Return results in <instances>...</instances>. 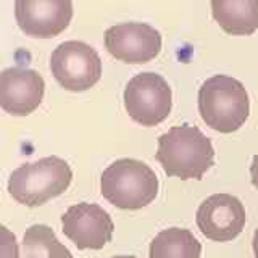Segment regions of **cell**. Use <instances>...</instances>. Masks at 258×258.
<instances>
[{"label":"cell","mask_w":258,"mask_h":258,"mask_svg":"<svg viewBox=\"0 0 258 258\" xmlns=\"http://www.w3.org/2000/svg\"><path fill=\"white\" fill-rule=\"evenodd\" d=\"M155 158L168 176L182 181L202 179L215 163V150L197 126L184 123L158 137Z\"/></svg>","instance_id":"obj_1"},{"label":"cell","mask_w":258,"mask_h":258,"mask_svg":"<svg viewBox=\"0 0 258 258\" xmlns=\"http://www.w3.org/2000/svg\"><path fill=\"white\" fill-rule=\"evenodd\" d=\"M199 113L213 131L236 133L250 115V99L244 84L228 75L208 78L199 89Z\"/></svg>","instance_id":"obj_2"},{"label":"cell","mask_w":258,"mask_h":258,"mask_svg":"<svg viewBox=\"0 0 258 258\" xmlns=\"http://www.w3.org/2000/svg\"><path fill=\"white\" fill-rule=\"evenodd\" d=\"M160 182L155 171L144 161L121 158L113 161L100 176V192L119 210H141L158 196Z\"/></svg>","instance_id":"obj_3"},{"label":"cell","mask_w":258,"mask_h":258,"mask_svg":"<svg viewBox=\"0 0 258 258\" xmlns=\"http://www.w3.org/2000/svg\"><path fill=\"white\" fill-rule=\"evenodd\" d=\"M73 169L60 157H45L24 163L8 177V194L21 205L40 207L70 187Z\"/></svg>","instance_id":"obj_4"},{"label":"cell","mask_w":258,"mask_h":258,"mask_svg":"<svg viewBox=\"0 0 258 258\" xmlns=\"http://www.w3.org/2000/svg\"><path fill=\"white\" fill-rule=\"evenodd\" d=\"M124 108L133 121L142 126H157L173 108V92L166 79L157 73L136 75L124 89Z\"/></svg>","instance_id":"obj_5"},{"label":"cell","mask_w":258,"mask_h":258,"mask_svg":"<svg viewBox=\"0 0 258 258\" xmlns=\"http://www.w3.org/2000/svg\"><path fill=\"white\" fill-rule=\"evenodd\" d=\"M50 71L63 89L84 92L99 83L102 60L94 47L81 40H67L50 55Z\"/></svg>","instance_id":"obj_6"},{"label":"cell","mask_w":258,"mask_h":258,"mask_svg":"<svg viewBox=\"0 0 258 258\" xmlns=\"http://www.w3.org/2000/svg\"><path fill=\"white\" fill-rule=\"evenodd\" d=\"M61 231L79 250H100L111 240L115 224L100 205L81 202L61 215Z\"/></svg>","instance_id":"obj_7"},{"label":"cell","mask_w":258,"mask_h":258,"mask_svg":"<svg viewBox=\"0 0 258 258\" xmlns=\"http://www.w3.org/2000/svg\"><path fill=\"white\" fill-rule=\"evenodd\" d=\"M105 47L119 61L147 63L161 52V34L147 23H119L105 31Z\"/></svg>","instance_id":"obj_8"},{"label":"cell","mask_w":258,"mask_h":258,"mask_svg":"<svg viewBox=\"0 0 258 258\" xmlns=\"http://www.w3.org/2000/svg\"><path fill=\"white\" fill-rule=\"evenodd\" d=\"M196 220L200 232L207 239L229 242L244 229L247 215L237 197L231 194H213L200 204Z\"/></svg>","instance_id":"obj_9"},{"label":"cell","mask_w":258,"mask_h":258,"mask_svg":"<svg viewBox=\"0 0 258 258\" xmlns=\"http://www.w3.org/2000/svg\"><path fill=\"white\" fill-rule=\"evenodd\" d=\"M15 18L26 36L47 39L58 36L73 18L71 0H16Z\"/></svg>","instance_id":"obj_10"},{"label":"cell","mask_w":258,"mask_h":258,"mask_svg":"<svg viewBox=\"0 0 258 258\" xmlns=\"http://www.w3.org/2000/svg\"><path fill=\"white\" fill-rule=\"evenodd\" d=\"M45 83L34 70L23 67L0 73V105L13 116H26L42 103Z\"/></svg>","instance_id":"obj_11"},{"label":"cell","mask_w":258,"mask_h":258,"mask_svg":"<svg viewBox=\"0 0 258 258\" xmlns=\"http://www.w3.org/2000/svg\"><path fill=\"white\" fill-rule=\"evenodd\" d=\"M213 20L232 36H250L258 29V0H213Z\"/></svg>","instance_id":"obj_12"},{"label":"cell","mask_w":258,"mask_h":258,"mask_svg":"<svg viewBox=\"0 0 258 258\" xmlns=\"http://www.w3.org/2000/svg\"><path fill=\"white\" fill-rule=\"evenodd\" d=\"M202 244L189 229L168 228L150 242L149 258H200Z\"/></svg>","instance_id":"obj_13"},{"label":"cell","mask_w":258,"mask_h":258,"mask_svg":"<svg viewBox=\"0 0 258 258\" xmlns=\"http://www.w3.org/2000/svg\"><path fill=\"white\" fill-rule=\"evenodd\" d=\"M21 258H73V253L56 239L52 228L34 224L23 236Z\"/></svg>","instance_id":"obj_14"},{"label":"cell","mask_w":258,"mask_h":258,"mask_svg":"<svg viewBox=\"0 0 258 258\" xmlns=\"http://www.w3.org/2000/svg\"><path fill=\"white\" fill-rule=\"evenodd\" d=\"M0 256L2 258H20V248L15 234H12L5 226H0Z\"/></svg>","instance_id":"obj_15"},{"label":"cell","mask_w":258,"mask_h":258,"mask_svg":"<svg viewBox=\"0 0 258 258\" xmlns=\"http://www.w3.org/2000/svg\"><path fill=\"white\" fill-rule=\"evenodd\" d=\"M250 179H252L253 187L258 190V155L253 157L252 165H250Z\"/></svg>","instance_id":"obj_16"},{"label":"cell","mask_w":258,"mask_h":258,"mask_svg":"<svg viewBox=\"0 0 258 258\" xmlns=\"http://www.w3.org/2000/svg\"><path fill=\"white\" fill-rule=\"evenodd\" d=\"M252 247H253V255H255V258H258V228L255 229V234H253Z\"/></svg>","instance_id":"obj_17"},{"label":"cell","mask_w":258,"mask_h":258,"mask_svg":"<svg viewBox=\"0 0 258 258\" xmlns=\"http://www.w3.org/2000/svg\"><path fill=\"white\" fill-rule=\"evenodd\" d=\"M113 258H136L133 255H118V256H113Z\"/></svg>","instance_id":"obj_18"}]
</instances>
